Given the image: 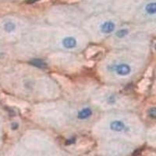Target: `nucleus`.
Masks as SVG:
<instances>
[{
  "instance_id": "nucleus-1",
  "label": "nucleus",
  "mask_w": 156,
  "mask_h": 156,
  "mask_svg": "<svg viewBox=\"0 0 156 156\" xmlns=\"http://www.w3.org/2000/svg\"><path fill=\"white\" fill-rule=\"evenodd\" d=\"M107 70L115 73L118 76H126L131 73L132 68L129 64L120 62V63L110 64L107 66Z\"/></svg>"
},
{
  "instance_id": "nucleus-2",
  "label": "nucleus",
  "mask_w": 156,
  "mask_h": 156,
  "mask_svg": "<svg viewBox=\"0 0 156 156\" xmlns=\"http://www.w3.org/2000/svg\"><path fill=\"white\" fill-rule=\"evenodd\" d=\"M110 129L115 132H125L127 129V126L125 122L119 119H114L109 123Z\"/></svg>"
},
{
  "instance_id": "nucleus-3",
  "label": "nucleus",
  "mask_w": 156,
  "mask_h": 156,
  "mask_svg": "<svg viewBox=\"0 0 156 156\" xmlns=\"http://www.w3.org/2000/svg\"><path fill=\"white\" fill-rule=\"evenodd\" d=\"M62 45L65 48L67 49H72L76 48L77 45V41L73 36H67L65 37L62 41Z\"/></svg>"
},
{
  "instance_id": "nucleus-4",
  "label": "nucleus",
  "mask_w": 156,
  "mask_h": 156,
  "mask_svg": "<svg viewBox=\"0 0 156 156\" xmlns=\"http://www.w3.org/2000/svg\"><path fill=\"white\" fill-rule=\"evenodd\" d=\"M101 32L104 34H112V32L115 30V24L114 22L112 20H108L105 21L101 25Z\"/></svg>"
},
{
  "instance_id": "nucleus-5",
  "label": "nucleus",
  "mask_w": 156,
  "mask_h": 156,
  "mask_svg": "<svg viewBox=\"0 0 156 156\" xmlns=\"http://www.w3.org/2000/svg\"><path fill=\"white\" fill-rule=\"evenodd\" d=\"M91 115H92V110L88 107H86L78 112L77 118L80 120H84V119H88L89 117L91 116Z\"/></svg>"
},
{
  "instance_id": "nucleus-6",
  "label": "nucleus",
  "mask_w": 156,
  "mask_h": 156,
  "mask_svg": "<svg viewBox=\"0 0 156 156\" xmlns=\"http://www.w3.org/2000/svg\"><path fill=\"white\" fill-rule=\"evenodd\" d=\"M146 13L148 15H155L156 14V2H151L147 3L144 8Z\"/></svg>"
},
{
  "instance_id": "nucleus-7",
  "label": "nucleus",
  "mask_w": 156,
  "mask_h": 156,
  "mask_svg": "<svg viewBox=\"0 0 156 156\" xmlns=\"http://www.w3.org/2000/svg\"><path fill=\"white\" fill-rule=\"evenodd\" d=\"M30 64L35 67L40 68V69H44L46 67V63L43 59L41 58H34L30 61Z\"/></svg>"
},
{
  "instance_id": "nucleus-8",
  "label": "nucleus",
  "mask_w": 156,
  "mask_h": 156,
  "mask_svg": "<svg viewBox=\"0 0 156 156\" xmlns=\"http://www.w3.org/2000/svg\"><path fill=\"white\" fill-rule=\"evenodd\" d=\"M3 29L6 33H12L16 29V24L12 21L5 22L3 24Z\"/></svg>"
},
{
  "instance_id": "nucleus-9",
  "label": "nucleus",
  "mask_w": 156,
  "mask_h": 156,
  "mask_svg": "<svg viewBox=\"0 0 156 156\" xmlns=\"http://www.w3.org/2000/svg\"><path fill=\"white\" fill-rule=\"evenodd\" d=\"M128 33H129V31H128L127 29L122 28L118 30V31L115 33V35H116L117 37H119V38H123V37H125L127 35Z\"/></svg>"
},
{
  "instance_id": "nucleus-10",
  "label": "nucleus",
  "mask_w": 156,
  "mask_h": 156,
  "mask_svg": "<svg viewBox=\"0 0 156 156\" xmlns=\"http://www.w3.org/2000/svg\"><path fill=\"white\" fill-rule=\"evenodd\" d=\"M147 114L152 119H156V107L151 108L147 111Z\"/></svg>"
},
{
  "instance_id": "nucleus-11",
  "label": "nucleus",
  "mask_w": 156,
  "mask_h": 156,
  "mask_svg": "<svg viewBox=\"0 0 156 156\" xmlns=\"http://www.w3.org/2000/svg\"><path fill=\"white\" fill-rule=\"evenodd\" d=\"M107 101H108L109 104H114V103L116 102V98H115L114 95H109L108 97Z\"/></svg>"
},
{
  "instance_id": "nucleus-12",
  "label": "nucleus",
  "mask_w": 156,
  "mask_h": 156,
  "mask_svg": "<svg viewBox=\"0 0 156 156\" xmlns=\"http://www.w3.org/2000/svg\"><path fill=\"white\" fill-rule=\"evenodd\" d=\"M37 1H38V0H27L26 2H27L28 4H32V3H34V2H36Z\"/></svg>"
}]
</instances>
